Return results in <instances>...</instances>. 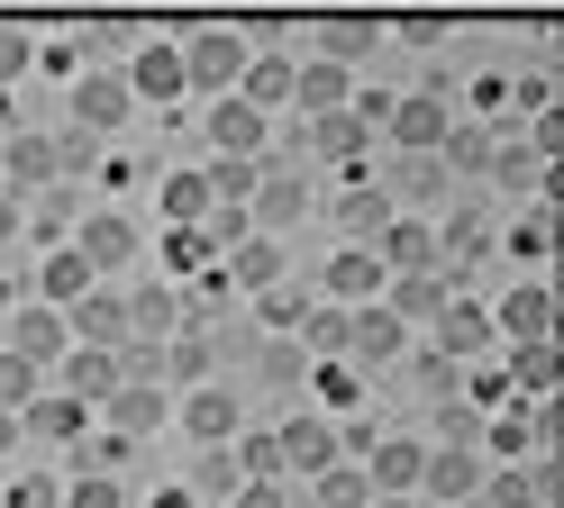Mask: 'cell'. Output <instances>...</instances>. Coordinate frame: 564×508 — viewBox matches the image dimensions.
Listing matches in <instances>:
<instances>
[{
    "label": "cell",
    "mask_w": 564,
    "mask_h": 508,
    "mask_svg": "<svg viewBox=\"0 0 564 508\" xmlns=\"http://www.w3.org/2000/svg\"><path fill=\"white\" fill-rule=\"evenodd\" d=\"M482 181H491L501 200H510V191H546V155H538L528 136H501V155H491V173H482Z\"/></svg>",
    "instance_id": "cell-35"
},
{
    "label": "cell",
    "mask_w": 564,
    "mask_h": 508,
    "mask_svg": "<svg viewBox=\"0 0 564 508\" xmlns=\"http://www.w3.org/2000/svg\"><path fill=\"white\" fill-rule=\"evenodd\" d=\"M37 363H28V354H10V345H0V409H28V399H37Z\"/></svg>",
    "instance_id": "cell-51"
},
{
    "label": "cell",
    "mask_w": 564,
    "mask_h": 508,
    "mask_svg": "<svg viewBox=\"0 0 564 508\" xmlns=\"http://www.w3.org/2000/svg\"><path fill=\"white\" fill-rule=\"evenodd\" d=\"M192 490L200 499H228L237 490V454L228 445H192Z\"/></svg>",
    "instance_id": "cell-49"
},
{
    "label": "cell",
    "mask_w": 564,
    "mask_h": 508,
    "mask_svg": "<svg viewBox=\"0 0 564 508\" xmlns=\"http://www.w3.org/2000/svg\"><path fill=\"white\" fill-rule=\"evenodd\" d=\"M19 236H28V200H19V191H0V254H10Z\"/></svg>",
    "instance_id": "cell-56"
},
{
    "label": "cell",
    "mask_w": 564,
    "mask_h": 508,
    "mask_svg": "<svg viewBox=\"0 0 564 508\" xmlns=\"http://www.w3.org/2000/svg\"><path fill=\"white\" fill-rule=\"evenodd\" d=\"M46 181H64L55 173V136L46 128H10V145H0V191H46Z\"/></svg>",
    "instance_id": "cell-20"
},
{
    "label": "cell",
    "mask_w": 564,
    "mask_h": 508,
    "mask_svg": "<svg viewBox=\"0 0 564 508\" xmlns=\"http://www.w3.org/2000/svg\"><path fill=\"white\" fill-rule=\"evenodd\" d=\"M310 482H319V508H365L373 499V482H365V463H328V472H310Z\"/></svg>",
    "instance_id": "cell-45"
},
{
    "label": "cell",
    "mask_w": 564,
    "mask_h": 508,
    "mask_svg": "<svg viewBox=\"0 0 564 508\" xmlns=\"http://www.w3.org/2000/svg\"><path fill=\"white\" fill-rule=\"evenodd\" d=\"M46 382H55V390H74V399H91V418H100V399L119 390V345H64Z\"/></svg>",
    "instance_id": "cell-18"
},
{
    "label": "cell",
    "mask_w": 564,
    "mask_h": 508,
    "mask_svg": "<svg viewBox=\"0 0 564 508\" xmlns=\"http://www.w3.org/2000/svg\"><path fill=\"white\" fill-rule=\"evenodd\" d=\"M55 173L64 181H91L100 173V136L91 128H55Z\"/></svg>",
    "instance_id": "cell-48"
},
{
    "label": "cell",
    "mask_w": 564,
    "mask_h": 508,
    "mask_svg": "<svg viewBox=\"0 0 564 508\" xmlns=\"http://www.w3.org/2000/svg\"><path fill=\"white\" fill-rule=\"evenodd\" d=\"M173 427H183L192 445H228V435L246 427V399L228 382H192V390H173Z\"/></svg>",
    "instance_id": "cell-8"
},
{
    "label": "cell",
    "mask_w": 564,
    "mask_h": 508,
    "mask_svg": "<svg viewBox=\"0 0 564 508\" xmlns=\"http://www.w3.org/2000/svg\"><path fill=\"white\" fill-rule=\"evenodd\" d=\"M455 128V100L446 91H401L392 109H382V145H392V155H437V136Z\"/></svg>",
    "instance_id": "cell-6"
},
{
    "label": "cell",
    "mask_w": 564,
    "mask_h": 508,
    "mask_svg": "<svg viewBox=\"0 0 564 508\" xmlns=\"http://www.w3.org/2000/svg\"><path fill=\"white\" fill-rule=\"evenodd\" d=\"M365 245H373L392 273H429V264H437V218H419V209H392V218H382V228H373Z\"/></svg>",
    "instance_id": "cell-13"
},
{
    "label": "cell",
    "mask_w": 564,
    "mask_h": 508,
    "mask_svg": "<svg viewBox=\"0 0 564 508\" xmlns=\"http://www.w3.org/2000/svg\"><path fill=\"white\" fill-rule=\"evenodd\" d=\"M356 100V64H292V109H310V119H319V109H346Z\"/></svg>",
    "instance_id": "cell-29"
},
{
    "label": "cell",
    "mask_w": 564,
    "mask_h": 508,
    "mask_svg": "<svg viewBox=\"0 0 564 508\" xmlns=\"http://www.w3.org/2000/svg\"><path fill=\"white\" fill-rule=\"evenodd\" d=\"M147 508H200V490H192V482H173V490H155Z\"/></svg>",
    "instance_id": "cell-58"
},
{
    "label": "cell",
    "mask_w": 564,
    "mask_h": 508,
    "mask_svg": "<svg viewBox=\"0 0 564 508\" xmlns=\"http://www.w3.org/2000/svg\"><path fill=\"white\" fill-rule=\"evenodd\" d=\"M465 119L510 128V119H519V73H474V91H465Z\"/></svg>",
    "instance_id": "cell-42"
},
{
    "label": "cell",
    "mask_w": 564,
    "mask_h": 508,
    "mask_svg": "<svg viewBox=\"0 0 564 508\" xmlns=\"http://www.w3.org/2000/svg\"><path fill=\"white\" fill-rule=\"evenodd\" d=\"M246 218H256L264 236L301 228V218H310V181H292V173H264V181H256V200H246Z\"/></svg>",
    "instance_id": "cell-28"
},
{
    "label": "cell",
    "mask_w": 564,
    "mask_h": 508,
    "mask_svg": "<svg viewBox=\"0 0 564 508\" xmlns=\"http://www.w3.org/2000/svg\"><path fill=\"white\" fill-rule=\"evenodd\" d=\"M209 155H264V145H273V119H264V109H246L237 91H219V100H209Z\"/></svg>",
    "instance_id": "cell-19"
},
{
    "label": "cell",
    "mask_w": 564,
    "mask_h": 508,
    "mask_svg": "<svg viewBox=\"0 0 564 508\" xmlns=\"http://www.w3.org/2000/svg\"><path fill=\"white\" fill-rule=\"evenodd\" d=\"M356 463H365L373 490H419V463H429V445H419V435H373Z\"/></svg>",
    "instance_id": "cell-26"
},
{
    "label": "cell",
    "mask_w": 564,
    "mask_h": 508,
    "mask_svg": "<svg viewBox=\"0 0 564 508\" xmlns=\"http://www.w3.org/2000/svg\"><path fill=\"white\" fill-rule=\"evenodd\" d=\"M64 508H128V472H64Z\"/></svg>",
    "instance_id": "cell-44"
},
{
    "label": "cell",
    "mask_w": 564,
    "mask_h": 508,
    "mask_svg": "<svg viewBox=\"0 0 564 508\" xmlns=\"http://www.w3.org/2000/svg\"><path fill=\"white\" fill-rule=\"evenodd\" d=\"M119 73H128L137 109H183V100H192V82H183V46H173V36H137Z\"/></svg>",
    "instance_id": "cell-5"
},
{
    "label": "cell",
    "mask_w": 564,
    "mask_h": 508,
    "mask_svg": "<svg viewBox=\"0 0 564 508\" xmlns=\"http://www.w3.org/2000/svg\"><path fill=\"white\" fill-rule=\"evenodd\" d=\"M74 218H83V191H74V181L28 191V236H37V245H64V236H74Z\"/></svg>",
    "instance_id": "cell-33"
},
{
    "label": "cell",
    "mask_w": 564,
    "mask_h": 508,
    "mask_svg": "<svg viewBox=\"0 0 564 508\" xmlns=\"http://www.w3.org/2000/svg\"><path fill=\"white\" fill-rule=\"evenodd\" d=\"M64 245H74V254H83V264H91L100 281H119V273L137 264V254H147V236H137V218H128V209H83Z\"/></svg>",
    "instance_id": "cell-3"
},
{
    "label": "cell",
    "mask_w": 564,
    "mask_h": 508,
    "mask_svg": "<svg viewBox=\"0 0 564 508\" xmlns=\"http://www.w3.org/2000/svg\"><path fill=\"white\" fill-rule=\"evenodd\" d=\"M100 427H119V435L147 445L155 427H173V390H164V382H119L110 399H100Z\"/></svg>",
    "instance_id": "cell-17"
},
{
    "label": "cell",
    "mask_w": 564,
    "mask_h": 508,
    "mask_svg": "<svg viewBox=\"0 0 564 508\" xmlns=\"http://www.w3.org/2000/svg\"><path fill=\"white\" fill-rule=\"evenodd\" d=\"M19 73H37V27H19V19H0V91H10Z\"/></svg>",
    "instance_id": "cell-50"
},
{
    "label": "cell",
    "mask_w": 564,
    "mask_h": 508,
    "mask_svg": "<svg viewBox=\"0 0 564 508\" xmlns=\"http://www.w3.org/2000/svg\"><path fill=\"white\" fill-rule=\"evenodd\" d=\"M501 373L519 382V399H555V336H528V345H501Z\"/></svg>",
    "instance_id": "cell-34"
},
{
    "label": "cell",
    "mask_w": 564,
    "mask_h": 508,
    "mask_svg": "<svg viewBox=\"0 0 564 508\" xmlns=\"http://www.w3.org/2000/svg\"><path fill=\"white\" fill-rule=\"evenodd\" d=\"M183 46V82L200 91V100H219V91H237V73H246V55H256V36L246 27H192V36H173Z\"/></svg>",
    "instance_id": "cell-1"
},
{
    "label": "cell",
    "mask_w": 564,
    "mask_h": 508,
    "mask_svg": "<svg viewBox=\"0 0 564 508\" xmlns=\"http://www.w3.org/2000/svg\"><path fill=\"white\" fill-rule=\"evenodd\" d=\"M137 173H147V164H137V155H100V181H110V191H128Z\"/></svg>",
    "instance_id": "cell-57"
},
{
    "label": "cell",
    "mask_w": 564,
    "mask_h": 508,
    "mask_svg": "<svg viewBox=\"0 0 564 508\" xmlns=\"http://www.w3.org/2000/svg\"><path fill=\"white\" fill-rule=\"evenodd\" d=\"M0 508H64V472H10Z\"/></svg>",
    "instance_id": "cell-47"
},
{
    "label": "cell",
    "mask_w": 564,
    "mask_h": 508,
    "mask_svg": "<svg viewBox=\"0 0 564 508\" xmlns=\"http://www.w3.org/2000/svg\"><path fill=\"white\" fill-rule=\"evenodd\" d=\"M228 454H237V482H282V445H273V427L246 418V427L228 435Z\"/></svg>",
    "instance_id": "cell-39"
},
{
    "label": "cell",
    "mask_w": 564,
    "mask_h": 508,
    "mask_svg": "<svg viewBox=\"0 0 564 508\" xmlns=\"http://www.w3.org/2000/svg\"><path fill=\"white\" fill-rule=\"evenodd\" d=\"M273 445H282V472H328L337 463V418L328 409H292L273 427Z\"/></svg>",
    "instance_id": "cell-16"
},
{
    "label": "cell",
    "mask_w": 564,
    "mask_h": 508,
    "mask_svg": "<svg viewBox=\"0 0 564 508\" xmlns=\"http://www.w3.org/2000/svg\"><path fill=\"white\" fill-rule=\"evenodd\" d=\"M310 145H319L328 164H365V145H373V128L356 119V109H319V119H310Z\"/></svg>",
    "instance_id": "cell-36"
},
{
    "label": "cell",
    "mask_w": 564,
    "mask_h": 508,
    "mask_svg": "<svg viewBox=\"0 0 564 508\" xmlns=\"http://www.w3.org/2000/svg\"><path fill=\"white\" fill-rule=\"evenodd\" d=\"M209 200H219V191H209V173H164V181H155L164 228H200V218H209Z\"/></svg>",
    "instance_id": "cell-37"
},
{
    "label": "cell",
    "mask_w": 564,
    "mask_h": 508,
    "mask_svg": "<svg viewBox=\"0 0 564 508\" xmlns=\"http://www.w3.org/2000/svg\"><path fill=\"white\" fill-rule=\"evenodd\" d=\"M482 454L474 445H429V463H419V508H474L482 490Z\"/></svg>",
    "instance_id": "cell-9"
},
{
    "label": "cell",
    "mask_w": 564,
    "mask_h": 508,
    "mask_svg": "<svg viewBox=\"0 0 564 508\" xmlns=\"http://www.w3.org/2000/svg\"><path fill=\"white\" fill-rule=\"evenodd\" d=\"M0 345H10V354H28L37 373H55V354L74 345V327H64V309H55V300H19L10 318H0Z\"/></svg>",
    "instance_id": "cell-10"
},
{
    "label": "cell",
    "mask_w": 564,
    "mask_h": 508,
    "mask_svg": "<svg viewBox=\"0 0 564 508\" xmlns=\"http://www.w3.org/2000/svg\"><path fill=\"white\" fill-rule=\"evenodd\" d=\"M382 191H392V209H419V218H429L446 191H465V181H455L437 155H392V181H382Z\"/></svg>",
    "instance_id": "cell-23"
},
{
    "label": "cell",
    "mask_w": 564,
    "mask_h": 508,
    "mask_svg": "<svg viewBox=\"0 0 564 508\" xmlns=\"http://www.w3.org/2000/svg\"><path fill=\"white\" fill-rule=\"evenodd\" d=\"M491 327H501V345H528V336H555V290L546 273H519L501 300H491Z\"/></svg>",
    "instance_id": "cell-12"
},
{
    "label": "cell",
    "mask_w": 564,
    "mask_h": 508,
    "mask_svg": "<svg viewBox=\"0 0 564 508\" xmlns=\"http://www.w3.org/2000/svg\"><path fill=\"white\" fill-rule=\"evenodd\" d=\"M546 245H555V200H528V209L510 218L501 254H510V264H528V273H538V264H546Z\"/></svg>",
    "instance_id": "cell-38"
},
{
    "label": "cell",
    "mask_w": 564,
    "mask_h": 508,
    "mask_svg": "<svg viewBox=\"0 0 564 508\" xmlns=\"http://www.w3.org/2000/svg\"><path fill=\"white\" fill-rule=\"evenodd\" d=\"M183 327V281H137L128 290V336H173Z\"/></svg>",
    "instance_id": "cell-32"
},
{
    "label": "cell",
    "mask_w": 564,
    "mask_h": 508,
    "mask_svg": "<svg viewBox=\"0 0 564 508\" xmlns=\"http://www.w3.org/2000/svg\"><path fill=\"white\" fill-rule=\"evenodd\" d=\"M310 46H319L328 64H365V55L382 46V19H365V10H346V19H319V27H310Z\"/></svg>",
    "instance_id": "cell-31"
},
{
    "label": "cell",
    "mask_w": 564,
    "mask_h": 508,
    "mask_svg": "<svg viewBox=\"0 0 564 508\" xmlns=\"http://www.w3.org/2000/svg\"><path fill=\"white\" fill-rule=\"evenodd\" d=\"M301 390H310V409H328V418H346V409H365V373L346 354H310V373H301Z\"/></svg>",
    "instance_id": "cell-25"
},
{
    "label": "cell",
    "mask_w": 564,
    "mask_h": 508,
    "mask_svg": "<svg viewBox=\"0 0 564 508\" xmlns=\"http://www.w3.org/2000/svg\"><path fill=\"white\" fill-rule=\"evenodd\" d=\"M155 264H164V281H192L200 264H219V245H209V228H164Z\"/></svg>",
    "instance_id": "cell-40"
},
{
    "label": "cell",
    "mask_w": 564,
    "mask_h": 508,
    "mask_svg": "<svg viewBox=\"0 0 564 508\" xmlns=\"http://www.w3.org/2000/svg\"><path fill=\"white\" fill-rule=\"evenodd\" d=\"M192 382H209V336L200 327H173L164 336V390H192Z\"/></svg>",
    "instance_id": "cell-41"
},
{
    "label": "cell",
    "mask_w": 564,
    "mask_h": 508,
    "mask_svg": "<svg viewBox=\"0 0 564 508\" xmlns=\"http://www.w3.org/2000/svg\"><path fill=\"white\" fill-rule=\"evenodd\" d=\"M28 435H19V409H0V454H19Z\"/></svg>",
    "instance_id": "cell-59"
},
{
    "label": "cell",
    "mask_w": 564,
    "mask_h": 508,
    "mask_svg": "<svg viewBox=\"0 0 564 508\" xmlns=\"http://www.w3.org/2000/svg\"><path fill=\"white\" fill-rule=\"evenodd\" d=\"M482 435V409H465V399H437V445H474Z\"/></svg>",
    "instance_id": "cell-52"
},
{
    "label": "cell",
    "mask_w": 564,
    "mask_h": 508,
    "mask_svg": "<svg viewBox=\"0 0 564 508\" xmlns=\"http://www.w3.org/2000/svg\"><path fill=\"white\" fill-rule=\"evenodd\" d=\"M446 290H455V273H446V264H429V273H392V281H382V309H392L410 336H419V327L446 309Z\"/></svg>",
    "instance_id": "cell-22"
},
{
    "label": "cell",
    "mask_w": 564,
    "mask_h": 508,
    "mask_svg": "<svg viewBox=\"0 0 564 508\" xmlns=\"http://www.w3.org/2000/svg\"><path fill=\"white\" fill-rule=\"evenodd\" d=\"M237 100L264 109V119H273V109H292V55L256 46V55H246V73H237Z\"/></svg>",
    "instance_id": "cell-27"
},
{
    "label": "cell",
    "mask_w": 564,
    "mask_h": 508,
    "mask_svg": "<svg viewBox=\"0 0 564 508\" xmlns=\"http://www.w3.org/2000/svg\"><path fill=\"white\" fill-rule=\"evenodd\" d=\"M382 281H392V264H382L373 245H337V254H328V273H319V300L356 309V300H382Z\"/></svg>",
    "instance_id": "cell-15"
},
{
    "label": "cell",
    "mask_w": 564,
    "mask_h": 508,
    "mask_svg": "<svg viewBox=\"0 0 564 508\" xmlns=\"http://www.w3.org/2000/svg\"><path fill=\"white\" fill-rule=\"evenodd\" d=\"M228 508H292V499H282V482H237Z\"/></svg>",
    "instance_id": "cell-55"
},
{
    "label": "cell",
    "mask_w": 564,
    "mask_h": 508,
    "mask_svg": "<svg viewBox=\"0 0 564 508\" xmlns=\"http://www.w3.org/2000/svg\"><path fill=\"white\" fill-rule=\"evenodd\" d=\"M328 218H337V236H346V245H365L382 218H392V191H382L365 164H337V200H328Z\"/></svg>",
    "instance_id": "cell-11"
},
{
    "label": "cell",
    "mask_w": 564,
    "mask_h": 508,
    "mask_svg": "<svg viewBox=\"0 0 564 508\" xmlns=\"http://www.w3.org/2000/svg\"><path fill=\"white\" fill-rule=\"evenodd\" d=\"M256 373H264L273 390H301V373H310V345H301V336H264V354H256Z\"/></svg>",
    "instance_id": "cell-46"
},
{
    "label": "cell",
    "mask_w": 564,
    "mask_h": 508,
    "mask_svg": "<svg viewBox=\"0 0 564 508\" xmlns=\"http://www.w3.org/2000/svg\"><path fill=\"white\" fill-rule=\"evenodd\" d=\"M528 145H538V155H546V164L564 155V119H555V109H528Z\"/></svg>",
    "instance_id": "cell-54"
},
{
    "label": "cell",
    "mask_w": 564,
    "mask_h": 508,
    "mask_svg": "<svg viewBox=\"0 0 564 508\" xmlns=\"http://www.w3.org/2000/svg\"><path fill=\"white\" fill-rule=\"evenodd\" d=\"M37 73L74 82V73H83V46H74V36H37Z\"/></svg>",
    "instance_id": "cell-53"
},
{
    "label": "cell",
    "mask_w": 564,
    "mask_h": 508,
    "mask_svg": "<svg viewBox=\"0 0 564 508\" xmlns=\"http://www.w3.org/2000/svg\"><path fill=\"white\" fill-rule=\"evenodd\" d=\"M219 264H228V281H237V300H256L264 281H282V236H264V228H256V236H237Z\"/></svg>",
    "instance_id": "cell-30"
},
{
    "label": "cell",
    "mask_w": 564,
    "mask_h": 508,
    "mask_svg": "<svg viewBox=\"0 0 564 508\" xmlns=\"http://www.w3.org/2000/svg\"><path fill=\"white\" fill-rule=\"evenodd\" d=\"M301 318H310V290H292V281H264L256 290V327H264V336H292Z\"/></svg>",
    "instance_id": "cell-43"
},
{
    "label": "cell",
    "mask_w": 564,
    "mask_h": 508,
    "mask_svg": "<svg viewBox=\"0 0 564 508\" xmlns=\"http://www.w3.org/2000/svg\"><path fill=\"white\" fill-rule=\"evenodd\" d=\"M337 354L356 363V373H382V363H401L410 354V327L382 309V300H356L346 309V336H337Z\"/></svg>",
    "instance_id": "cell-7"
},
{
    "label": "cell",
    "mask_w": 564,
    "mask_h": 508,
    "mask_svg": "<svg viewBox=\"0 0 564 508\" xmlns=\"http://www.w3.org/2000/svg\"><path fill=\"white\" fill-rule=\"evenodd\" d=\"M64 109H74V128H91V136H128L137 91H128V73H119V64H91V73H74Z\"/></svg>",
    "instance_id": "cell-4"
},
{
    "label": "cell",
    "mask_w": 564,
    "mask_h": 508,
    "mask_svg": "<svg viewBox=\"0 0 564 508\" xmlns=\"http://www.w3.org/2000/svg\"><path fill=\"white\" fill-rule=\"evenodd\" d=\"M64 327H74V345H128V290L119 281H91L74 309H64Z\"/></svg>",
    "instance_id": "cell-21"
},
{
    "label": "cell",
    "mask_w": 564,
    "mask_h": 508,
    "mask_svg": "<svg viewBox=\"0 0 564 508\" xmlns=\"http://www.w3.org/2000/svg\"><path fill=\"white\" fill-rule=\"evenodd\" d=\"M446 363H482V354H501V327H491V300H474V290H446V309L419 327Z\"/></svg>",
    "instance_id": "cell-2"
},
{
    "label": "cell",
    "mask_w": 564,
    "mask_h": 508,
    "mask_svg": "<svg viewBox=\"0 0 564 508\" xmlns=\"http://www.w3.org/2000/svg\"><path fill=\"white\" fill-rule=\"evenodd\" d=\"M83 427H91V399L55 390V382H37V399L19 409V435H28V445H74Z\"/></svg>",
    "instance_id": "cell-14"
},
{
    "label": "cell",
    "mask_w": 564,
    "mask_h": 508,
    "mask_svg": "<svg viewBox=\"0 0 564 508\" xmlns=\"http://www.w3.org/2000/svg\"><path fill=\"white\" fill-rule=\"evenodd\" d=\"M91 281H100V273L83 264V254H74V245H46V254H37V264H28V300H55V309H74V300H83V290H91Z\"/></svg>",
    "instance_id": "cell-24"
}]
</instances>
